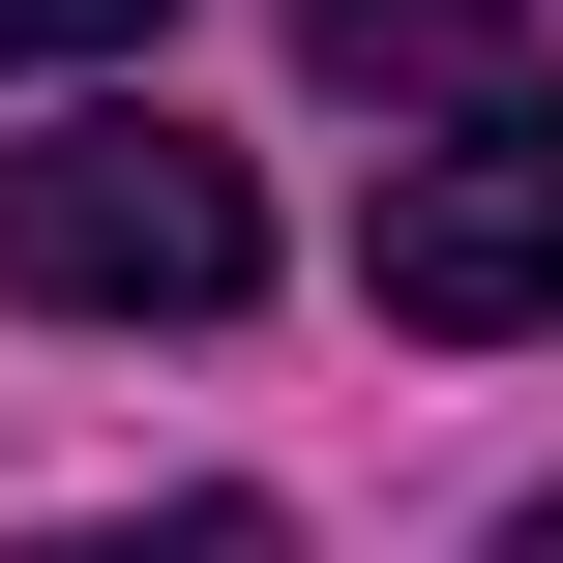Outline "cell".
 Returning a JSON list of instances; mask_svg holds the SVG:
<instances>
[{
	"mask_svg": "<svg viewBox=\"0 0 563 563\" xmlns=\"http://www.w3.org/2000/svg\"><path fill=\"white\" fill-rule=\"evenodd\" d=\"M0 297H59V327H238L267 297V178L178 148V119H59V148H0Z\"/></svg>",
	"mask_w": 563,
	"mask_h": 563,
	"instance_id": "obj_1",
	"label": "cell"
},
{
	"mask_svg": "<svg viewBox=\"0 0 563 563\" xmlns=\"http://www.w3.org/2000/svg\"><path fill=\"white\" fill-rule=\"evenodd\" d=\"M356 297H386V327H445V356L563 327V89H445V148H386Z\"/></svg>",
	"mask_w": 563,
	"mask_h": 563,
	"instance_id": "obj_2",
	"label": "cell"
},
{
	"mask_svg": "<svg viewBox=\"0 0 563 563\" xmlns=\"http://www.w3.org/2000/svg\"><path fill=\"white\" fill-rule=\"evenodd\" d=\"M297 30H327V89H505L534 0H297Z\"/></svg>",
	"mask_w": 563,
	"mask_h": 563,
	"instance_id": "obj_3",
	"label": "cell"
},
{
	"mask_svg": "<svg viewBox=\"0 0 563 563\" xmlns=\"http://www.w3.org/2000/svg\"><path fill=\"white\" fill-rule=\"evenodd\" d=\"M178 0H0V89H59V59H148Z\"/></svg>",
	"mask_w": 563,
	"mask_h": 563,
	"instance_id": "obj_4",
	"label": "cell"
},
{
	"mask_svg": "<svg viewBox=\"0 0 563 563\" xmlns=\"http://www.w3.org/2000/svg\"><path fill=\"white\" fill-rule=\"evenodd\" d=\"M0 563H297L267 505H178V534H0Z\"/></svg>",
	"mask_w": 563,
	"mask_h": 563,
	"instance_id": "obj_5",
	"label": "cell"
},
{
	"mask_svg": "<svg viewBox=\"0 0 563 563\" xmlns=\"http://www.w3.org/2000/svg\"><path fill=\"white\" fill-rule=\"evenodd\" d=\"M505 563H563V505H534V534H505Z\"/></svg>",
	"mask_w": 563,
	"mask_h": 563,
	"instance_id": "obj_6",
	"label": "cell"
}]
</instances>
